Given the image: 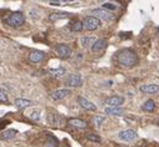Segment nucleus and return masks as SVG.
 Here are the masks:
<instances>
[{
  "label": "nucleus",
  "instance_id": "ddd939ff",
  "mask_svg": "<svg viewBox=\"0 0 159 147\" xmlns=\"http://www.w3.org/2000/svg\"><path fill=\"white\" fill-rule=\"evenodd\" d=\"M107 45H108V41H107L105 39H98V40H95V43L93 44V46H92V51H94V52H99V51H102L103 49H105Z\"/></svg>",
  "mask_w": 159,
  "mask_h": 147
},
{
  "label": "nucleus",
  "instance_id": "393cba45",
  "mask_svg": "<svg viewBox=\"0 0 159 147\" xmlns=\"http://www.w3.org/2000/svg\"><path fill=\"white\" fill-rule=\"evenodd\" d=\"M102 9H104V10H115L116 9V5H114V4H111V3H104L103 4V8Z\"/></svg>",
  "mask_w": 159,
  "mask_h": 147
},
{
  "label": "nucleus",
  "instance_id": "0eeeda50",
  "mask_svg": "<svg viewBox=\"0 0 159 147\" xmlns=\"http://www.w3.org/2000/svg\"><path fill=\"white\" fill-rule=\"evenodd\" d=\"M105 103L108 105V107H120L124 103V97L123 96H111V97L107 99Z\"/></svg>",
  "mask_w": 159,
  "mask_h": 147
},
{
  "label": "nucleus",
  "instance_id": "f257e3e1",
  "mask_svg": "<svg viewBox=\"0 0 159 147\" xmlns=\"http://www.w3.org/2000/svg\"><path fill=\"white\" fill-rule=\"evenodd\" d=\"M116 61L120 64L122 66L133 67L138 62V56H137V54L133 50L124 49V50H120V51L116 54Z\"/></svg>",
  "mask_w": 159,
  "mask_h": 147
},
{
  "label": "nucleus",
  "instance_id": "a878e982",
  "mask_svg": "<svg viewBox=\"0 0 159 147\" xmlns=\"http://www.w3.org/2000/svg\"><path fill=\"white\" fill-rule=\"evenodd\" d=\"M87 138L89 141H93V142H100V137L97 136V135H94V133H88L87 135Z\"/></svg>",
  "mask_w": 159,
  "mask_h": 147
},
{
  "label": "nucleus",
  "instance_id": "6e6552de",
  "mask_svg": "<svg viewBox=\"0 0 159 147\" xmlns=\"http://www.w3.org/2000/svg\"><path fill=\"white\" fill-rule=\"evenodd\" d=\"M118 137L120 140H123V141H133L138 137V135L133 130H124V131H120L118 133Z\"/></svg>",
  "mask_w": 159,
  "mask_h": 147
},
{
  "label": "nucleus",
  "instance_id": "4468645a",
  "mask_svg": "<svg viewBox=\"0 0 159 147\" xmlns=\"http://www.w3.org/2000/svg\"><path fill=\"white\" fill-rule=\"evenodd\" d=\"M44 57H45V54L43 51H33L29 55V60L31 62H40L42 60H44Z\"/></svg>",
  "mask_w": 159,
  "mask_h": 147
},
{
  "label": "nucleus",
  "instance_id": "39448f33",
  "mask_svg": "<svg viewBox=\"0 0 159 147\" xmlns=\"http://www.w3.org/2000/svg\"><path fill=\"white\" fill-rule=\"evenodd\" d=\"M55 51L60 57H64V59H66L71 55V49L65 44H58L55 46Z\"/></svg>",
  "mask_w": 159,
  "mask_h": 147
},
{
  "label": "nucleus",
  "instance_id": "cd10ccee",
  "mask_svg": "<svg viewBox=\"0 0 159 147\" xmlns=\"http://www.w3.org/2000/svg\"><path fill=\"white\" fill-rule=\"evenodd\" d=\"M29 117H30L31 120H34V121H38L39 119H40V111H33V112L29 115Z\"/></svg>",
  "mask_w": 159,
  "mask_h": 147
},
{
  "label": "nucleus",
  "instance_id": "9d476101",
  "mask_svg": "<svg viewBox=\"0 0 159 147\" xmlns=\"http://www.w3.org/2000/svg\"><path fill=\"white\" fill-rule=\"evenodd\" d=\"M70 95V90H68V89H60V90H55V91H53L52 92V99H54V100H63V99H65L66 96H69Z\"/></svg>",
  "mask_w": 159,
  "mask_h": 147
},
{
  "label": "nucleus",
  "instance_id": "7ed1b4c3",
  "mask_svg": "<svg viewBox=\"0 0 159 147\" xmlns=\"http://www.w3.org/2000/svg\"><path fill=\"white\" fill-rule=\"evenodd\" d=\"M65 84L69 86V87H79L83 85V79L79 74H71V75L68 76Z\"/></svg>",
  "mask_w": 159,
  "mask_h": 147
},
{
  "label": "nucleus",
  "instance_id": "423d86ee",
  "mask_svg": "<svg viewBox=\"0 0 159 147\" xmlns=\"http://www.w3.org/2000/svg\"><path fill=\"white\" fill-rule=\"evenodd\" d=\"M93 15H97V16H95L97 19L104 20V21H110V20L113 19V15H111L109 11L104 10V9H94V10H93Z\"/></svg>",
  "mask_w": 159,
  "mask_h": 147
},
{
  "label": "nucleus",
  "instance_id": "5701e85b",
  "mask_svg": "<svg viewBox=\"0 0 159 147\" xmlns=\"http://www.w3.org/2000/svg\"><path fill=\"white\" fill-rule=\"evenodd\" d=\"M68 16V14H64V13H55V14H52L50 16H49V19H50V21H55V20H59V19H63V18H66Z\"/></svg>",
  "mask_w": 159,
  "mask_h": 147
},
{
  "label": "nucleus",
  "instance_id": "f3484780",
  "mask_svg": "<svg viewBox=\"0 0 159 147\" xmlns=\"http://www.w3.org/2000/svg\"><path fill=\"white\" fill-rule=\"evenodd\" d=\"M105 114L110 116H120L123 114L122 107H105Z\"/></svg>",
  "mask_w": 159,
  "mask_h": 147
},
{
  "label": "nucleus",
  "instance_id": "dca6fc26",
  "mask_svg": "<svg viewBox=\"0 0 159 147\" xmlns=\"http://www.w3.org/2000/svg\"><path fill=\"white\" fill-rule=\"evenodd\" d=\"M68 124L73 127H76V128H87V122L83 121V120H79V119H70L68 121Z\"/></svg>",
  "mask_w": 159,
  "mask_h": 147
},
{
  "label": "nucleus",
  "instance_id": "aec40b11",
  "mask_svg": "<svg viewBox=\"0 0 159 147\" xmlns=\"http://www.w3.org/2000/svg\"><path fill=\"white\" fill-rule=\"evenodd\" d=\"M49 72H50V75L54 76V78H60V76H63L64 74H65V69H63V67H59V69H50Z\"/></svg>",
  "mask_w": 159,
  "mask_h": 147
},
{
  "label": "nucleus",
  "instance_id": "f03ea898",
  "mask_svg": "<svg viewBox=\"0 0 159 147\" xmlns=\"http://www.w3.org/2000/svg\"><path fill=\"white\" fill-rule=\"evenodd\" d=\"M5 21L11 27H19L25 23V18H24V15L21 13H13Z\"/></svg>",
  "mask_w": 159,
  "mask_h": 147
},
{
  "label": "nucleus",
  "instance_id": "2eb2a0df",
  "mask_svg": "<svg viewBox=\"0 0 159 147\" xmlns=\"http://www.w3.org/2000/svg\"><path fill=\"white\" fill-rule=\"evenodd\" d=\"M33 102L30 100H25V99H16L15 100V107L18 110H23V108H26L29 106H31Z\"/></svg>",
  "mask_w": 159,
  "mask_h": 147
},
{
  "label": "nucleus",
  "instance_id": "f8f14e48",
  "mask_svg": "<svg viewBox=\"0 0 159 147\" xmlns=\"http://www.w3.org/2000/svg\"><path fill=\"white\" fill-rule=\"evenodd\" d=\"M78 102H79V105H80L83 108L88 110V111H95V110H97V106L93 102H90L87 99H84V97H79L78 99Z\"/></svg>",
  "mask_w": 159,
  "mask_h": 147
},
{
  "label": "nucleus",
  "instance_id": "b1692460",
  "mask_svg": "<svg viewBox=\"0 0 159 147\" xmlns=\"http://www.w3.org/2000/svg\"><path fill=\"white\" fill-rule=\"evenodd\" d=\"M0 102H2V103H9L8 94H7L3 89H0Z\"/></svg>",
  "mask_w": 159,
  "mask_h": 147
},
{
  "label": "nucleus",
  "instance_id": "bb28decb",
  "mask_svg": "<svg viewBox=\"0 0 159 147\" xmlns=\"http://www.w3.org/2000/svg\"><path fill=\"white\" fill-rule=\"evenodd\" d=\"M93 121H94V125H95L97 127H99V126L104 122V117H103V116H95Z\"/></svg>",
  "mask_w": 159,
  "mask_h": 147
},
{
  "label": "nucleus",
  "instance_id": "4be33fe9",
  "mask_svg": "<svg viewBox=\"0 0 159 147\" xmlns=\"http://www.w3.org/2000/svg\"><path fill=\"white\" fill-rule=\"evenodd\" d=\"M83 23L82 21H75L71 24V30L75 31V32H79V31H82L83 30Z\"/></svg>",
  "mask_w": 159,
  "mask_h": 147
},
{
  "label": "nucleus",
  "instance_id": "9b49d317",
  "mask_svg": "<svg viewBox=\"0 0 159 147\" xmlns=\"http://www.w3.org/2000/svg\"><path fill=\"white\" fill-rule=\"evenodd\" d=\"M139 90L144 94H155L159 91V85L157 84H145L139 87Z\"/></svg>",
  "mask_w": 159,
  "mask_h": 147
},
{
  "label": "nucleus",
  "instance_id": "a211bd4d",
  "mask_svg": "<svg viewBox=\"0 0 159 147\" xmlns=\"http://www.w3.org/2000/svg\"><path fill=\"white\" fill-rule=\"evenodd\" d=\"M48 121H49V124L53 125V126H59V125L61 124V117H60L58 114H52V115L48 116Z\"/></svg>",
  "mask_w": 159,
  "mask_h": 147
},
{
  "label": "nucleus",
  "instance_id": "6ab92c4d",
  "mask_svg": "<svg viewBox=\"0 0 159 147\" xmlns=\"http://www.w3.org/2000/svg\"><path fill=\"white\" fill-rule=\"evenodd\" d=\"M142 108L144 110V111H148V112H150V111H153V110L155 108V102H154L153 100H148V101H145V102L143 103Z\"/></svg>",
  "mask_w": 159,
  "mask_h": 147
},
{
  "label": "nucleus",
  "instance_id": "20e7f679",
  "mask_svg": "<svg viewBox=\"0 0 159 147\" xmlns=\"http://www.w3.org/2000/svg\"><path fill=\"white\" fill-rule=\"evenodd\" d=\"M83 26H84L87 30L93 31V30H95V29H98V27L100 26V20L97 19L95 16H88V18H85V20H84Z\"/></svg>",
  "mask_w": 159,
  "mask_h": 147
},
{
  "label": "nucleus",
  "instance_id": "412c9836",
  "mask_svg": "<svg viewBox=\"0 0 159 147\" xmlns=\"http://www.w3.org/2000/svg\"><path fill=\"white\" fill-rule=\"evenodd\" d=\"M95 43V39L94 38H88V36H85V38H83L82 39V45L84 46V48H92L93 46V44Z\"/></svg>",
  "mask_w": 159,
  "mask_h": 147
},
{
  "label": "nucleus",
  "instance_id": "1a4fd4ad",
  "mask_svg": "<svg viewBox=\"0 0 159 147\" xmlns=\"http://www.w3.org/2000/svg\"><path fill=\"white\" fill-rule=\"evenodd\" d=\"M18 135V131L16 130H13V128H9V130H5L0 133V140L2 141H10L13 138H15Z\"/></svg>",
  "mask_w": 159,
  "mask_h": 147
}]
</instances>
